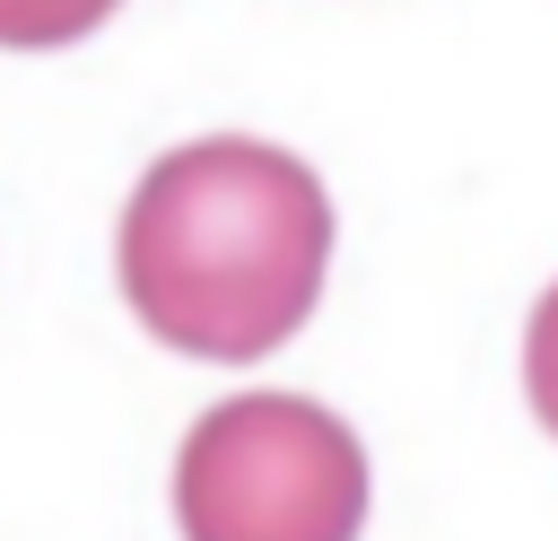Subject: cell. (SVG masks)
Returning <instances> with one entry per match:
<instances>
[{
	"label": "cell",
	"instance_id": "1",
	"mask_svg": "<svg viewBox=\"0 0 558 541\" xmlns=\"http://www.w3.org/2000/svg\"><path fill=\"white\" fill-rule=\"evenodd\" d=\"M113 270L166 349L253 366L323 297L331 192L270 140H183L122 201Z\"/></svg>",
	"mask_w": 558,
	"mask_h": 541
},
{
	"label": "cell",
	"instance_id": "2",
	"mask_svg": "<svg viewBox=\"0 0 558 541\" xmlns=\"http://www.w3.org/2000/svg\"><path fill=\"white\" fill-rule=\"evenodd\" d=\"M183 541H357L366 454L305 393H235L174 454Z\"/></svg>",
	"mask_w": 558,
	"mask_h": 541
},
{
	"label": "cell",
	"instance_id": "3",
	"mask_svg": "<svg viewBox=\"0 0 558 541\" xmlns=\"http://www.w3.org/2000/svg\"><path fill=\"white\" fill-rule=\"evenodd\" d=\"M122 0H0V52H52L113 17Z\"/></svg>",
	"mask_w": 558,
	"mask_h": 541
},
{
	"label": "cell",
	"instance_id": "4",
	"mask_svg": "<svg viewBox=\"0 0 558 541\" xmlns=\"http://www.w3.org/2000/svg\"><path fill=\"white\" fill-rule=\"evenodd\" d=\"M523 393H532V410H541V428L558 436V288L532 305V323H523Z\"/></svg>",
	"mask_w": 558,
	"mask_h": 541
}]
</instances>
